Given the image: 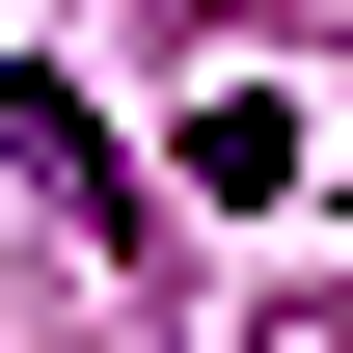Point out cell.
Here are the masks:
<instances>
[{
    "label": "cell",
    "mask_w": 353,
    "mask_h": 353,
    "mask_svg": "<svg viewBox=\"0 0 353 353\" xmlns=\"http://www.w3.org/2000/svg\"><path fill=\"white\" fill-rule=\"evenodd\" d=\"M0 109H28V190H54V218H109V245H136V163H109V109H82V82H0Z\"/></svg>",
    "instance_id": "6da1fadb"
}]
</instances>
